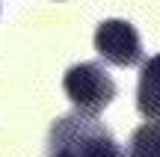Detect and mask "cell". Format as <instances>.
Segmentation results:
<instances>
[{
	"mask_svg": "<svg viewBox=\"0 0 160 157\" xmlns=\"http://www.w3.org/2000/svg\"><path fill=\"white\" fill-rule=\"evenodd\" d=\"M95 51L104 62L119 65V68H131V65L142 62V42L139 33L133 30L131 21L122 18H110L101 21L95 30Z\"/></svg>",
	"mask_w": 160,
	"mask_h": 157,
	"instance_id": "3",
	"label": "cell"
},
{
	"mask_svg": "<svg viewBox=\"0 0 160 157\" xmlns=\"http://www.w3.org/2000/svg\"><path fill=\"white\" fill-rule=\"evenodd\" d=\"M128 157H160V122H145L133 130Z\"/></svg>",
	"mask_w": 160,
	"mask_h": 157,
	"instance_id": "5",
	"label": "cell"
},
{
	"mask_svg": "<svg viewBox=\"0 0 160 157\" xmlns=\"http://www.w3.org/2000/svg\"><path fill=\"white\" fill-rule=\"evenodd\" d=\"M137 110L148 122H160V53L142 62L137 86Z\"/></svg>",
	"mask_w": 160,
	"mask_h": 157,
	"instance_id": "4",
	"label": "cell"
},
{
	"mask_svg": "<svg viewBox=\"0 0 160 157\" xmlns=\"http://www.w3.org/2000/svg\"><path fill=\"white\" fill-rule=\"evenodd\" d=\"M51 157H68V154H62V151H51Z\"/></svg>",
	"mask_w": 160,
	"mask_h": 157,
	"instance_id": "6",
	"label": "cell"
},
{
	"mask_svg": "<svg viewBox=\"0 0 160 157\" xmlns=\"http://www.w3.org/2000/svg\"><path fill=\"white\" fill-rule=\"evenodd\" d=\"M48 151H62L68 157H125L104 122L92 113H71L53 122L48 136Z\"/></svg>",
	"mask_w": 160,
	"mask_h": 157,
	"instance_id": "1",
	"label": "cell"
},
{
	"mask_svg": "<svg viewBox=\"0 0 160 157\" xmlns=\"http://www.w3.org/2000/svg\"><path fill=\"white\" fill-rule=\"evenodd\" d=\"M62 89L68 95V101L77 107L80 113H98L104 107L113 104L116 98V83L107 71L101 68L98 62H80V65H71L62 77Z\"/></svg>",
	"mask_w": 160,
	"mask_h": 157,
	"instance_id": "2",
	"label": "cell"
}]
</instances>
